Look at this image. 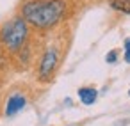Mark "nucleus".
<instances>
[{
	"mask_svg": "<svg viewBox=\"0 0 130 126\" xmlns=\"http://www.w3.org/2000/svg\"><path fill=\"white\" fill-rule=\"evenodd\" d=\"M68 14V0H25L23 20L36 30H50Z\"/></svg>",
	"mask_w": 130,
	"mask_h": 126,
	"instance_id": "f257e3e1",
	"label": "nucleus"
},
{
	"mask_svg": "<svg viewBox=\"0 0 130 126\" xmlns=\"http://www.w3.org/2000/svg\"><path fill=\"white\" fill-rule=\"evenodd\" d=\"M30 36V27L23 20V16H14L0 27V46L9 53H16L22 50Z\"/></svg>",
	"mask_w": 130,
	"mask_h": 126,
	"instance_id": "f03ea898",
	"label": "nucleus"
},
{
	"mask_svg": "<svg viewBox=\"0 0 130 126\" xmlns=\"http://www.w3.org/2000/svg\"><path fill=\"white\" fill-rule=\"evenodd\" d=\"M57 64H59V52L57 48H48L43 52L41 55V60H39V66H38V78L41 82H48L55 69H57Z\"/></svg>",
	"mask_w": 130,
	"mask_h": 126,
	"instance_id": "7ed1b4c3",
	"label": "nucleus"
},
{
	"mask_svg": "<svg viewBox=\"0 0 130 126\" xmlns=\"http://www.w3.org/2000/svg\"><path fill=\"white\" fill-rule=\"evenodd\" d=\"M25 105H27V98H25L22 92H14V94H11L9 99H7V105H6V115L11 117V115L18 114Z\"/></svg>",
	"mask_w": 130,
	"mask_h": 126,
	"instance_id": "20e7f679",
	"label": "nucleus"
},
{
	"mask_svg": "<svg viewBox=\"0 0 130 126\" xmlns=\"http://www.w3.org/2000/svg\"><path fill=\"white\" fill-rule=\"evenodd\" d=\"M78 98L84 105H93L98 98V92L93 87H82V89H78Z\"/></svg>",
	"mask_w": 130,
	"mask_h": 126,
	"instance_id": "39448f33",
	"label": "nucleus"
},
{
	"mask_svg": "<svg viewBox=\"0 0 130 126\" xmlns=\"http://www.w3.org/2000/svg\"><path fill=\"white\" fill-rule=\"evenodd\" d=\"M109 4L114 11L123 13V14H130V0H109Z\"/></svg>",
	"mask_w": 130,
	"mask_h": 126,
	"instance_id": "423d86ee",
	"label": "nucleus"
},
{
	"mask_svg": "<svg viewBox=\"0 0 130 126\" xmlns=\"http://www.w3.org/2000/svg\"><path fill=\"white\" fill-rule=\"evenodd\" d=\"M125 62L130 64V37L125 39Z\"/></svg>",
	"mask_w": 130,
	"mask_h": 126,
	"instance_id": "0eeeda50",
	"label": "nucleus"
},
{
	"mask_svg": "<svg viewBox=\"0 0 130 126\" xmlns=\"http://www.w3.org/2000/svg\"><path fill=\"white\" fill-rule=\"evenodd\" d=\"M116 60H118V52H116V50L109 52V55H107V62L112 64V62H116Z\"/></svg>",
	"mask_w": 130,
	"mask_h": 126,
	"instance_id": "6e6552de",
	"label": "nucleus"
},
{
	"mask_svg": "<svg viewBox=\"0 0 130 126\" xmlns=\"http://www.w3.org/2000/svg\"><path fill=\"white\" fill-rule=\"evenodd\" d=\"M0 68H2V59H0Z\"/></svg>",
	"mask_w": 130,
	"mask_h": 126,
	"instance_id": "1a4fd4ad",
	"label": "nucleus"
},
{
	"mask_svg": "<svg viewBox=\"0 0 130 126\" xmlns=\"http://www.w3.org/2000/svg\"><path fill=\"white\" fill-rule=\"evenodd\" d=\"M128 96H130V91H128Z\"/></svg>",
	"mask_w": 130,
	"mask_h": 126,
	"instance_id": "9d476101",
	"label": "nucleus"
}]
</instances>
